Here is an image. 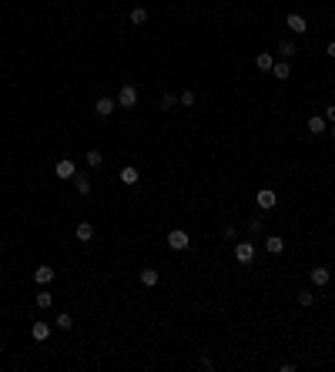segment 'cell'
<instances>
[{
    "instance_id": "5",
    "label": "cell",
    "mask_w": 335,
    "mask_h": 372,
    "mask_svg": "<svg viewBox=\"0 0 335 372\" xmlns=\"http://www.w3.org/2000/svg\"><path fill=\"white\" fill-rule=\"evenodd\" d=\"M308 278H312V285L325 288V285H328V278H332V272L325 268V265H312V268H308Z\"/></svg>"
},
{
    "instance_id": "24",
    "label": "cell",
    "mask_w": 335,
    "mask_h": 372,
    "mask_svg": "<svg viewBox=\"0 0 335 372\" xmlns=\"http://www.w3.org/2000/svg\"><path fill=\"white\" fill-rule=\"evenodd\" d=\"M174 104H178V98H174V94H164V98H161V111H171Z\"/></svg>"
},
{
    "instance_id": "29",
    "label": "cell",
    "mask_w": 335,
    "mask_h": 372,
    "mask_svg": "<svg viewBox=\"0 0 335 372\" xmlns=\"http://www.w3.org/2000/svg\"><path fill=\"white\" fill-rule=\"evenodd\" d=\"M328 134H332V138H335V124H332V131H328Z\"/></svg>"
},
{
    "instance_id": "23",
    "label": "cell",
    "mask_w": 335,
    "mask_h": 372,
    "mask_svg": "<svg viewBox=\"0 0 335 372\" xmlns=\"http://www.w3.org/2000/svg\"><path fill=\"white\" fill-rule=\"evenodd\" d=\"M70 326H74V318L67 316V312H60V316H57V328H64V332H67Z\"/></svg>"
},
{
    "instance_id": "1",
    "label": "cell",
    "mask_w": 335,
    "mask_h": 372,
    "mask_svg": "<svg viewBox=\"0 0 335 372\" xmlns=\"http://www.w3.org/2000/svg\"><path fill=\"white\" fill-rule=\"evenodd\" d=\"M255 255H258V248L252 245V242H238V245H234V258H238V265H252Z\"/></svg>"
},
{
    "instance_id": "22",
    "label": "cell",
    "mask_w": 335,
    "mask_h": 372,
    "mask_svg": "<svg viewBox=\"0 0 335 372\" xmlns=\"http://www.w3.org/2000/svg\"><path fill=\"white\" fill-rule=\"evenodd\" d=\"M104 158H100V151H88V168H100Z\"/></svg>"
},
{
    "instance_id": "12",
    "label": "cell",
    "mask_w": 335,
    "mask_h": 372,
    "mask_svg": "<svg viewBox=\"0 0 335 372\" xmlns=\"http://www.w3.org/2000/svg\"><path fill=\"white\" fill-rule=\"evenodd\" d=\"M255 68L258 70H272V68H275V57L268 54V50H258V54H255Z\"/></svg>"
},
{
    "instance_id": "6",
    "label": "cell",
    "mask_w": 335,
    "mask_h": 372,
    "mask_svg": "<svg viewBox=\"0 0 335 372\" xmlns=\"http://www.w3.org/2000/svg\"><path fill=\"white\" fill-rule=\"evenodd\" d=\"M255 202H258V208H262V212H268V208H275V204H278V194L272 192V188H262V192L255 194Z\"/></svg>"
},
{
    "instance_id": "15",
    "label": "cell",
    "mask_w": 335,
    "mask_h": 372,
    "mask_svg": "<svg viewBox=\"0 0 335 372\" xmlns=\"http://www.w3.org/2000/svg\"><path fill=\"white\" fill-rule=\"evenodd\" d=\"M158 278H161V275H158V268H141V285L154 288V285H158Z\"/></svg>"
},
{
    "instance_id": "27",
    "label": "cell",
    "mask_w": 335,
    "mask_h": 372,
    "mask_svg": "<svg viewBox=\"0 0 335 372\" xmlns=\"http://www.w3.org/2000/svg\"><path fill=\"white\" fill-rule=\"evenodd\" d=\"M325 121H332V124H335V108H325Z\"/></svg>"
},
{
    "instance_id": "10",
    "label": "cell",
    "mask_w": 335,
    "mask_h": 372,
    "mask_svg": "<svg viewBox=\"0 0 335 372\" xmlns=\"http://www.w3.org/2000/svg\"><path fill=\"white\" fill-rule=\"evenodd\" d=\"M265 252H268V255H282V252H285V238L268 235V238H265Z\"/></svg>"
},
{
    "instance_id": "25",
    "label": "cell",
    "mask_w": 335,
    "mask_h": 372,
    "mask_svg": "<svg viewBox=\"0 0 335 372\" xmlns=\"http://www.w3.org/2000/svg\"><path fill=\"white\" fill-rule=\"evenodd\" d=\"M312 302H315V295H312V292H302V295H298V305H302V308H308Z\"/></svg>"
},
{
    "instance_id": "3",
    "label": "cell",
    "mask_w": 335,
    "mask_h": 372,
    "mask_svg": "<svg viewBox=\"0 0 335 372\" xmlns=\"http://www.w3.org/2000/svg\"><path fill=\"white\" fill-rule=\"evenodd\" d=\"M54 174H57V178H60V181H70V178H74V174H78V164H74V161H70V158H60V161H57V164H54Z\"/></svg>"
},
{
    "instance_id": "7",
    "label": "cell",
    "mask_w": 335,
    "mask_h": 372,
    "mask_svg": "<svg viewBox=\"0 0 335 372\" xmlns=\"http://www.w3.org/2000/svg\"><path fill=\"white\" fill-rule=\"evenodd\" d=\"M114 108H118L114 98H98V101H94V114H98V118H111Z\"/></svg>"
},
{
    "instance_id": "26",
    "label": "cell",
    "mask_w": 335,
    "mask_h": 372,
    "mask_svg": "<svg viewBox=\"0 0 335 372\" xmlns=\"http://www.w3.org/2000/svg\"><path fill=\"white\" fill-rule=\"evenodd\" d=\"M178 101H181V104H184V108H191V104H194V90H184V94H181Z\"/></svg>"
},
{
    "instance_id": "16",
    "label": "cell",
    "mask_w": 335,
    "mask_h": 372,
    "mask_svg": "<svg viewBox=\"0 0 335 372\" xmlns=\"http://www.w3.org/2000/svg\"><path fill=\"white\" fill-rule=\"evenodd\" d=\"M272 74H275L278 80H288V78H292V68H288V60H278V64L272 68Z\"/></svg>"
},
{
    "instance_id": "9",
    "label": "cell",
    "mask_w": 335,
    "mask_h": 372,
    "mask_svg": "<svg viewBox=\"0 0 335 372\" xmlns=\"http://www.w3.org/2000/svg\"><path fill=\"white\" fill-rule=\"evenodd\" d=\"M285 24H288L292 34H305V30H308V24H305V17H302V14H288V17H285Z\"/></svg>"
},
{
    "instance_id": "8",
    "label": "cell",
    "mask_w": 335,
    "mask_h": 372,
    "mask_svg": "<svg viewBox=\"0 0 335 372\" xmlns=\"http://www.w3.org/2000/svg\"><path fill=\"white\" fill-rule=\"evenodd\" d=\"M34 282H37V285H50V282H54V268H50V265H37V268H34Z\"/></svg>"
},
{
    "instance_id": "20",
    "label": "cell",
    "mask_w": 335,
    "mask_h": 372,
    "mask_svg": "<svg viewBox=\"0 0 335 372\" xmlns=\"http://www.w3.org/2000/svg\"><path fill=\"white\" fill-rule=\"evenodd\" d=\"M70 181H74V188H78V194H90V181L84 178V174H74Z\"/></svg>"
},
{
    "instance_id": "13",
    "label": "cell",
    "mask_w": 335,
    "mask_h": 372,
    "mask_svg": "<svg viewBox=\"0 0 335 372\" xmlns=\"http://www.w3.org/2000/svg\"><path fill=\"white\" fill-rule=\"evenodd\" d=\"M74 235H78V242H84V245H88L90 238H94V225H90V222H80V225L74 228Z\"/></svg>"
},
{
    "instance_id": "21",
    "label": "cell",
    "mask_w": 335,
    "mask_h": 372,
    "mask_svg": "<svg viewBox=\"0 0 335 372\" xmlns=\"http://www.w3.org/2000/svg\"><path fill=\"white\" fill-rule=\"evenodd\" d=\"M131 24H138V27L148 24V10H144V7H134V10H131Z\"/></svg>"
},
{
    "instance_id": "18",
    "label": "cell",
    "mask_w": 335,
    "mask_h": 372,
    "mask_svg": "<svg viewBox=\"0 0 335 372\" xmlns=\"http://www.w3.org/2000/svg\"><path fill=\"white\" fill-rule=\"evenodd\" d=\"M278 54H282V57H285V60H292V57L298 54V47L292 44V40H282V44H278Z\"/></svg>"
},
{
    "instance_id": "2",
    "label": "cell",
    "mask_w": 335,
    "mask_h": 372,
    "mask_svg": "<svg viewBox=\"0 0 335 372\" xmlns=\"http://www.w3.org/2000/svg\"><path fill=\"white\" fill-rule=\"evenodd\" d=\"M188 245H191L188 232H181V228H174V232H168V248H171V252H184Z\"/></svg>"
},
{
    "instance_id": "19",
    "label": "cell",
    "mask_w": 335,
    "mask_h": 372,
    "mask_svg": "<svg viewBox=\"0 0 335 372\" xmlns=\"http://www.w3.org/2000/svg\"><path fill=\"white\" fill-rule=\"evenodd\" d=\"M138 178H141V174H138V168H134V164H128V168L121 171V181H124V184H138Z\"/></svg>"
},
{
    "instance_id": "28",
    "label": "cell",
    "mask_w": 335,
    "mask_h": 372,
    "mask_svg": "<svg viewBox=\"0 0 335 372\" xmlns=\"http://www.w3.org/2000/svg\"><path fill=\"white\" fill-rule=\"evenodd\" d=\"M328 57H335V40H328V50H325Z\"/></svg>"
},
{
    "instance_id": "17",
    "label": "cell",
    "mask_w": 335,
    "mask_h": 372,
    "mask_svg": "<svg viewBox=\"0 0 335 372\" xmlns=\"http://www.w3.org/2000/svg\"><path fill=\"white\" fill-rule=\"evenodd\" d=\"M34 302H37V308H50V305H54V295L47 292V288H40V292H37V298H34Z\"/></svg>"
},
{
    "instance_id": "11",
    "label": "cell",
    "mask_w": 335,
    "mask_h": 372,
    "mask_svg": "<svg viewBox=\"0 0 335 372\" xmlns=\"http://www.w3.org/2000/svg\"><path fill=\"white\" fill-rule=\"evenodd\" d=\"M30 336H34V342H47V338H50V326H47V322H34Z\"/></svg>"
},
{
    "instance_id": "4",
    "label": "cell",
    "mask_w": 335,
    "mask_h": 372,
    "mask_svg": "<svg viewBox=\"0 0 335 372\" xmlns=\"http://www.w3.org/2000/svg\"><path fill=\"white\" fill-rule=\"evenodd\" d=\"M138 104V88L134 84H124L121 90H118V108H134Z\"/></svg>"
},
{
    "instance_id": "14",
    "label": "cell",
    "mask_w": 335,
    "mask_h": 372,
    "mask_svg": "<svg viewBox=\"0 0 335 372\" xmlns=\"http://www.w3.org/2000/svg\"><path fill=\"white\" fill-rule=\"evenodd\" d=\"M325 128H328V121H325V118H318V114H315V118H308V134H325Z\"/></svg>"
}]
</instances>
